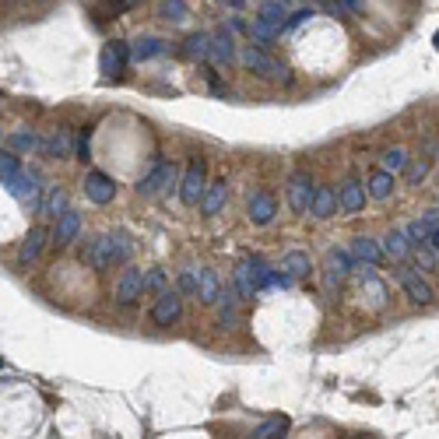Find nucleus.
<instances>
[{
  "label": "nucleus",
  "instance_id": "f257e3e1",
  "mask_svg": "<svg viewBox=\"0 0 439 439\" xmlns=\"http://www.w3.org/2000/svg\"><path fill=\"white\" fill-rule=\"evenodd\" d=\"M162 190H169V193L179 190V169H176L173 162H162V159H159V162L152 166V173L137 179V193H141V197H155V193H162Z\"/></svg>",
  "mask_w": 439,
  "mask_h": 439
},
{
  "label": "nucleus",
  "instance_id": "f03ea898",
  "mask_svg": "<svg viewBox=\"0 0 439 439\" xmlns=\"http://www.w3.org/2000/svg\"><path fill=\"white\" fill-rule=\"evenodd\" d=\"M204 190H207V162L204 159H193L190 166H186V173L179 179V200L186 204V207H197L200 204V197H204Z\"/></svg>",
  "mask_w": 439,
  "mask_h": 439
},
{
  "label": "nucleus",
  "instance_id": "7ed1b4c3",
  "mask_svg": "<svg viewBox=\"0 0 439 439\" xmlns=\"http://www.w3.org/2000/svg\"><path fill=\"white\" fill-rule=\"evenodd\" d=\"M394 278H397V285L404 288V295L415 302V306H429L433 299H436V292H433V285L415 270V267H408V263H401L397 270H394Z\"/></svg>",
  "mask_w": 439,
  "mask_h": 439
},
{
  "label": "nucleus",
  "instance_id": "20e7f679",
  "mask_svg": "<svg viewBox=\"0 0 439 439\" xmlns=\"http://www.w3.org/2000/svg\"><path fill=\"white\" fill-rule=\"evenodd\" d=\"M239 60H243V67L253 71L257 78H267V81H281V78H288V71H285L274 57H267L261 46H243Z\"/></svg>",
  "mask_w": 439,
  "mask_h": 439
},
{
  "label": "nucleus",
  "instance_id": "39448f33",
  "mask_svg": "<svg viewBox=\"0 0 439 439\" xmlns=\"http://www.w3.org/2000/svg\"><path fill=\"white\" fill-rule=\"evenodd\" d=\"M313 193H317V183L306 169L288 176V204L295 215H309V204H313Z\"/></svg>",
  "mask_w": 439,
  "mask_h": 439
},
{
  "label": "nucleus",
  "instance_id": "423d86ee",
  "mask_svg": "<svg viewBox=\"0 0 439 439\" xmlns=\"http://www.w3.org/2000/svg\"><path fill=\"white\" fill-rule=\"evenodd\" d=\"M81 263H88L91 270H113L116 261H113V246H109V232L106 236H91L85 239V246H81Z\"/></svg>",
  "mask_w": 439,
  "mask_h": 439
},
{
  "label": "nucleus",
  "instance_id": "0eeeda50",
  "mask_svg": "<svg viewBox=\"0 0 439 439\" xmlns=\"http://www.w3.org/2000/svg\"><path fill=\"white\" fill-rule=\"evenodd\" d=\"M179 317H183V295L176 288H166L162 295H155V306H152V324L155 327H173Z\"/></svg>",
  "mask_w": 439,
  "mask_h": 439
},
{
  "label": "nucleus",
  "instance_id": "6e6552de",
  "mask_svg": "<svg viewBox=\"0 0 439 439\" xmlns=\"http://www.w3.org/2000/svg\"><path fill=\"white\" fill-rule=\"evenodd\" d=\"M239 306H243L239 292L232 288V281H225V288H222V295H218V302H215V324H218L222 331L236 327V324H239Z\"/></svg>",
  "mask_w": 439,
  "mask_h": 439
},
{
  "label": "nucleus",
  "instance_id": "1a4fd4ad",
  "mask_svg": "<svg viewBox=\"0 0 439 439\" xmlns=\"http://www.w3.org/2000/svg\"><path fill=\"white\" fill-rule=\"evenodd\" d=\"M127 64H130V46H127V42H120V39L106 42V50H102V60H98V71H102V78H120V74L127 71Z\"/></svg>",
  "mask_w": 439,
  "mask_h": 439
},
{
  "label": "nucleus",
  "instance_id": "9d476101",
  "mask_svg": "<svg viewBox=\"0 0 439 439\" xmlns=\"http://www.w3.org/2000/svg\"><path fill=\"white\" fill-rule=\"evenodd\" d=\"M144 295V270L141 267H127L116 281V302L120 306H134Z\"/></svg>",
  "mask_w": 439,
  "mask_h": 439
},
{
  "label": "nucleus",
  "instance_id": "9b49d317",
  "mask_svg": "<svg viewBox=\"0 0 439 439\" xmlns=\"http://www.w3.org/2000/svg\"><path fill=\"white\" fill-rule=\"evenodd\" d=\"M85 197L91 200V204L106 207V204H113V197H116V183H113L106 173L91 169V173H85Z\"/></svg>",
  "mask_w": 439,
  "mask_h": 439
},
{
  "label": "nucleus",
  "instance_id": "f8f14e48",
  "mask_svg": "<svg viewBox=\"0 0 439 439\" xmlns=\"http://www.w3.org/2000/svg\"><path fill=\"white\" fill-rule=\"evenodd\" d=\"M225 200H229V183H225V176H222V179H211L207 190H204V197H200V215H204V218L222 215Z\"/></svg>",
  "mask_w": 439,
  "mask_h": 439
},
{
  "label": "nucleus",
  "instance_id": "ddd939ff",
  "mask_svg": "<svg viewBox=\"0 0 439 439\" xmlns=\"http://www.w3.org/2000/svg\"><path fill=\"white\" fill-rule=\"evenodd\" d=\"M46 239H50V232H46L42 225H32V229H28V236L21 239V246H18V263L25 267V263L39 261V253L46 250Z\"/></svg>",
  "mask_w": 439,
  "mask_h": 439
},
{
  "label": "nucleus",
  "instance_id": "4468645a",
  "mask_svg": "<svg viewBox=\"0 0 439 439\" xmlns=\"http://www.w3.org/2000/svg\"><path fill=\"white\" fill-rule=\"evenodd\" d=\"M365 183H358V179H345L341 183V190H338V207L345 211V215H358L362 207H365Z\"/></svg>",
  "mask_w": 439,
  "mask_h": 439
},
{
  "label": "nucleus",
  "instance_id": "2eb2a0df",
  "mask_svg": "<svg viewBox=\"0 0 439 439\" xmlns=\"http://www.w3.org/2000/svg\"><path fill=\"white\" fill-rule=\"evenodd\" d=\"M274 215H278L274 197H270L267 190H257V193L250 197V204H246V218H250L253 225H270V222H274Z\"/></svg>",
  "mask_w": 439,
  "mask_h": 439
},
{
  "label": "nucleus",
  "instance_id": "dca6fc26",
  "mask_svg": "<svg viewBox=\"0 0 439 439\" xmlns=\"http://www.w3.org/2000/svg\"><path fill=\"white\" fill-rule=\"evenodd\" d=\"M78 236H81V215L78 211H64L60 218H57V229H53V243L57 246H71V243H78Z\"/></svg>",
  "mask_w": 439,
  "mask_h": 439
},
{
  "label": "nucleus",
  "instance_id": "f3484780",
  "mask_svg": "<svg viewBox=\"0 0 439 439\" xmlns=\"http://www.w3.org/2000/svg\"><path fill=\"white\" fill-rule=\"evenodd\" d=\"M207 60H215L218 67H225V64L236 60V39H232L229 28H222V32L211 35V53H207Z\"/></svg>",
  "mask_w": 439,
  "mask_h": 439
},
{
  "label": "nucleus",
  "instance_id": "a211bd4d",
  "mask_svg": "<svg viewBox=\"0 0 439 439\" xmlns=\"http://www.w3.org/2000/svg\"><path fill=\"white\" fill-rule=\"evenodd\" d=\"M341 207H338V193L331 190V186H317V193H313V204H309V215L317 218V222H327V218H334Z\"/></svg>",
  "mask_w": 439,
  "mask_h": 439
},
{
  "label": "nucleus",
  "instance_id": "6ab92c4d",
  "mask_svg": "<svg viewBox=\"0 0 439 439\" xmlns=\"http://www.w3.org/2000/svg\"><path fill=\"white\" fill-rule=\"evenodd\" d=\"M383 253L390 257V261H397V263H404L411 253H415V246L408 243V236H404V229H390L387 236H383Z\"/></svg>",
  "mask_w": 439,
  "mask_h": 439
},
{
  "label": "nucleus",
  "instance_id": "aec40b11",
  "mask_svg": "<svg viewBox=\"0 0 439 439\" xmlns=\"http://www.w3.org/2000/svg\"><path fill=\"white\" fill-rule=\"evenodd\" d=\"M166 50H169L166 39H159V35H137V39L130 42V60H155V57H162Z\"/></svg>",
  "mask_w": 439,
  "mask_h": 439
},
{
  "label": "nucleus",
  "instance_id": "412c9836",
  "mask_svg": "<svg viewBox=\"0 0 439 439\" xmlns=\"http://www.w3.org/2000/svg\"><path fill=\"white\" fill-rule=\"evenodd\" d=\"M351 257L358 263H369V267H376V263L383 261L387 253H383V246L372 239V236H355L351 239Z\"/></svg>",
  "mask_w": 439,
  "mask_h": 439
},
{
  "label": "nucleus",
  "instance_id": "4be33fe9",
  "mask_svg": "<svg viewBox=\"0 0 439 439\" xmlns=\"http://www.w3.org/2000/svg\"><path fill=\"white\" fill-rule=\"evenodd\" d=\"M64 211H71V197H67V190L64 186H50L46 190V197H42V207H39V215H46V218H60Z\"/></svg>",
  "mask_w": 439,
  "mask_h": 439
},
{
  "label": "nucleus",
  "instance_id": "5701e85b",
  "mask_svg": "<svg viewBox=\"0 0 439 439\" xmlns=\"http://www.w3.org/2000/svg\"><path fill=\"white\" fill-rule=\"evenodd\" d=\"M281 270H285L292 281H299V278H309L313 261H309V253H302V250H288V253L281 257Z\"/></svg>",
  "mask_w": 439,
  "mask_h": 439
},
{
  "label": "nucleus",
  "instance_id": "b1692460",
  "mask_svg": "<svg viewBox=\"0 0 439 439\" xmlns=\"http://www.w3.org/2000/svg\"><path fill=\"white\" fill-rule=\"evenodd\" d=\"M42 152H46L50 159H57V162L71 159V155H74V137H71V130H57L50 141H42Z\"/></svg>",
  "mask_w": 439,
  "mask_h": 439
},
{
  "label": "nucleus",
  "instance_id": "393cba45",
  "mask_svg": "<svg viewBox=\"0 0 439 439\" xmlns=\"http://www.w3.org/2000/svg\"><path fill=\"white\" fill-rule=\"evenodd\" d=\"M42 148V141H39V134L35 130H14V134H7V152H21V155H32V152H39Z\"/></svg>",
  "mask_w": 439,
  "mask_h": 439
},
{
  "label": "nucleus",
  "instance_id": "a878e982",
  "mask_svg": "<svg viewBox=\"0 0 439 439\" xmlns=\"http://www.w3.org/2000/svg\"><path fill=\"white\" fill-rule=\"evenodd\" d=\"M218 295H222V281H218V274H215L211 267H204V270H200V285H197V299H200L204 306H215Z\"/></svg>",
  "mask_w": 439,
  "mask_h": 439
},
{
  "label": "nucleus",
  "instance_id": "bb28decb",
  "mask_svg": "<svg viewBox=\"0 0 439 439\" xmlns=\"http://www.w3.org/2000/svg\"><path fill=\"white\" fill-rule=\"evenodd\" d=\"M288 433V418L285 415H270V418H263L261 426L250 433V439H285Z\"/></svg>",
  "mask_w": 439,
  "mask_h": 439
},
{
  "label": "nucleus",
  "instance_id": "cd10ccee",
  "mask_svg": "<svg viewBox=\"0 0 439 439\" xmlns=\"http://www.w3.org/2000/svg\"><path fill=\"white\" fill-rule=\"evenodd\" d=\"M207 53H211V35L207 32L186 35V42H183V57L186 60H207Z\"/></svg>",
  "mask_w": 439,
  "mask_h": 439
},
{
  "label": "nucleus",
  "instance_id": "c85d7f7f",
  "mask_svg": "<svg viewBox=\"0 0 439 439\" xmlns=\"http://www.w3.org/2000/svg\"><path fill=\"white\" fill-rule=\"evenodd\" d=\"M394 186H397V183H394V176L380 169V173L369 176V183H365V193H369L372 200H387V197L394 193Z\"/></svg>",
  "mask_w": 439,
  "mask_h": 439
},
{
  "label": "nucleus",
  "instance_id": "c756f323",
  "mask_svg": "<svg viewBox=\"0 0 439 439\" xmlns=\"http://www.w3.org/2000/svg\"><path fill=\"white\" fill-rule=\"evenodd\" d=\"M257 18L267 21V25H274V28L281 32V18H288V0H263Z\"/></svg>",
  "mask_w": 439,
  "mask_h": 439
},
{
  "label": "nucleus",
  "instance_id": "7c9ffc66",
  "mask_svg": "<svg viewBox=\"0 0 439 439\" xmlns=\"http://www.w3.org/2000/svg\"><path fill=\"white\" fill-rule=\"evenodd\" d=\"M232 288L239 292V299H243V302H250V299L257 295V285H253V274H250L246 261L236 267V274H232Z\"/></svg>",
  "mask_w": 439,
  "mask_h": 439
},
{
  "label": "nucleus",
  "instance_id": "2f4dec72",
  "mask_svg": "<svg viewBox=\"0 0 439 439\" xmlns=\"http://www.w3.org/2000/svg\"><path fill=\"white\" fill-rule=\"evenodd\" d=\"M109 246H113L116 267H123V263L130 261V253H134V239H130L127 232H109Z\"/></svg>",
  "mask_w": 439,
  "mask_h": 439
},
{
  "label": "nucleus",
  "instance_id": "473e14b6",
  "mask_svg": "<svg viewBox=\"0 0 439 439\" xmlns=\"http://www.w3.org/2000/svg\"><path fill=\"white\" fill-rule=\"evenodd\" d=\"M408 152L404 148H387L383 152V173H390V176H397V173H404L408 169Z\"/></svg>",
  "mask_w": 439,
  "mask_h": 439
},
{
  "label": "nucleus",
  "instance_id": "72a5a7b5",
  "mask_svg": "<svg viewBox=\"0 0 439 439\" xmlns=\"http://www.w3.org/2000/svg\"><path fill=\"white\" fill-rule=\"evenodd\" d=\"M197 285H200V270L197 267H183L179 278H176V292L179 295H197Z\"/></svg>",
  "mask_w": 439,
  "mask_h": 439
},
{
  "label": "nucleus",
  "instance_id": "f704fd0d",
  "mask_svg": "<svg viewBox=\"0 0 439 439\" xmlns=\"http://www.w3.org/2000/svg\"><path fill=\"white\" fill-rule=\"evenodd\" d=\"M169 270H162V267H152V270H144V292H155V295H162L169 285Z\"/></svg>",
  "mask_w": 439,
  "mask_h": 439
},
{
  "label": "nucleus",
  "instance_id": "c9c22d12",
  "mask_svg": "<svg viewBox=\"0 0 439 439\" xmlns=\"http://www.w3.org/2000/svg\"><path fill=\"white\" fill-rule=\"evenodd\" d=\"M246 32H250V35H253L261 46H267V42L278 35V28H274V25H267V21H261V18H253V21L246 25Z\"/></svg>",
  "mask_w": 439,
  "mask_h": 439
},
{
  "label": "nucleus",
  "instance_id": "e433bc0d",
  "mask_svg": "<svg viewBox=\"0 0 439 439\" xmlns=\"http://www.w3.org/2000/svg\"><path fill=\"white\" fill-rule=\"evenodd\" d=\"M426 176H429V159H415V162H408V169H404L408 186H418Z\"/></svg>",
  "mask_w": 439,
  "mask_h": 439
},
{
  "label": "nucleus",
  "instance_id": "4c0bfd02",
  "mask_svg": "<svg viewBox=\"0 0 439 439\" xmlns=\"http://www.w3.org/2000/svg\"><path fill=\"white\" fill-rule=\"evenodd\" d=\"M331 267H338V274H351L358 267V261L351 257L348 250H331Z\"/></svg>",
  "mask_w": 439,
  "mask_h": 439
},
{
  "label": "nucleus",
  "instance_id": "58836bf2",
  "mask_svg": "<svg viewBox=\"0 0 439 439\" xmlns=\"http://www.w3.org/2000/svg\"><path fill=\"white\" fill-rule=\"evenodd\" d=\"M159 14H162L166 21H183V18H186V0H166V4L159 7Z\"/></svg>",
  "mask_w": 439,
  "mask_h": 439
},
{
  "label": "nucleus",
  "instance_id": "ea45409f",
  "mask_svg": "<svg viewBox=\"0 0 439 439\" xmlns=\"http://www.w3.org/2000/svg\"><path fill=\"white\" fill-rule=\"evenodd\" d=\"M436 250H433V246H418V250H415V270H418V274H422V267H426V270H436Z\"/></svg>",
  "mask_w": 439,
  "mask_h": 439
},
{
  "label": "nucleus",
  "instance_id": "a19ab883",
  "mask_svg": "<svg viewBox=\"0 0 439 439\" xmlns=\"http://www.w3.org/2000/svg\"><path fill=\"white\" fill-rule=\"evenodd\" d=\"M74 155H78V162H88V159H91V127H85V130L78 134V141H74Z\"/></svg>",
  "mask_w": 439,
  "mask_h": 439
},
{
  "label": "nucleus",
  "instance_id": "79ce46f5",
  "mask_svg": "<svg viewBox=\"0 0 439 439\" xmlns=\"http://www.w3.org/2000/svg\"><path fill=\"white\" fill-rule=\"evenodd\" d=\"M313 18V7H302V11H295V14H288V21L281 25V32H292V28H299V25H306Z\"/></svg>",
  "mask_w": 439,
  "mask_h": 439
},
{
  "label": "nucleus",
  "instance_id": "37998d69",
  "mask_svg": "<svg viewBox=\"0 0 439 439\" xmlns=\"http://www.w3.org/2000/svg\"><path fill=\"white\" fill-rule=\"evenodd\" d=\"M18 169H21L18 155H14V152H0V176H4V173H18Z\"/></svg>",
  "mask_w": 439,
  "mask_h": 439
},
{
  "label": "nucleus",
  "instance_id": "c03bdc74",
  "mask_svg": "<svg viewBox=\"0 0 439 439\" xmlns=\"http://www.w3.org/2000/svg\"><path fill=\"white\" fill-rule=\"evenodd\" d=\"M418 225H422L426 232H433V229H439V207H433V211H426V215L418 218Z\"/></svg>",
  "mask_w": 439,
  "mask_h": 439
},
{
  "label": "nucleus",
  "instance_id": "a18cd8bd",
  "mask_svg": "<svg viewBox=\"0 0 439 439\" xmlns=\"http://www.w3.org/2000/svg\"><path fill=\"white\" fill-rule=\"evenodd\" d=\"M429 246H433V250L439 253V229H433V232H429Z\"/></svg>",
  "mask_w": 439,
  "mask_h": 439
},
{
  "label": "nucleus",
  "instance_id": "49530a36",
  "mask_svg": "<svg viewBox=\"0 0 439 439\" xmlns=\"http://www.w3.org/2000/svg\"><path fill=\"white\" fill-rule=\"evenodd\" d=\"M0 365H4V358H0Z\"/></svg>",
  "mask_w": 439,
  "mask_h": 439
}]
</instances>
